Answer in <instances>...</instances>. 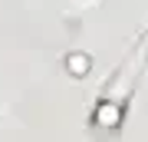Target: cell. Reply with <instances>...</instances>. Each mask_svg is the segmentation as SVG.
I'll use <instances>...</instances> for the list:
<instances>
[{
    "mask_svg": "<svg viewBox=\"0 0 148 142\" xmlns=\"http://www.w3.org/2000/svg\"><path fill=\"white\" fill-rule=\"evenodd\" d=\"M66 66L73 69L76 76H82L86 69H89V56H82V53H76V56H69V60H66Z\"/></svg>",
    "mask_w": 148,
    "mask_h": 142,
    "instance_id": "obj_2",
    "label": "cell"
},
{
    "mask_svg": "<svg viewBox=\"0 0 148 142\" xmlns=\"http://www.w3.org/2000/svg\"><path fill=\"white\" fill-rule=\"evenodd\" d=\"M119 119H122V109L115 103H102L99 109H95V122H99V126H119Z\"/></svg>",
    "mask_w": 148,
    "mask_h": 142,
    "instance_id": "obj_1",
    "label": "cell"
}]
</instances>
